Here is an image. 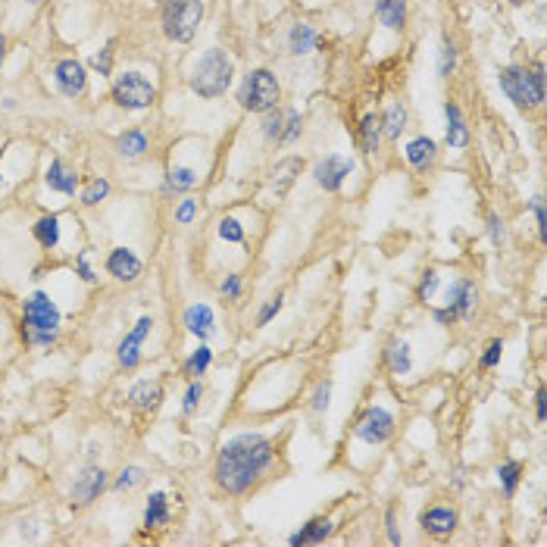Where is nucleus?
Here are the masks:
<instances>
[{"instance_id": "41", "label": "nucleus", "mask_w": 547, "mask_h": 547, "mask_svg": "<svg viewBox=\"0 0 547 547\" xmlns=\"http://www.w3.org/2000/svg\"><path fill=\"white\" fill-rule=\"evenodd\" d=\"M500 350H503L500 341H491V344H488V350H485V356H481V366H485V369L498 366V363H500Z\"/></svg>"}, {"instance_id": "27", "label": "nucleus", "mask_w": 547, "mask_h": 547, "mask_svg": "<svg viewBox=\"0 0 547 547\" xmlns=\"http://www.w3.org/2000/svg\"><path fill=\"white\" fill-rule=\"evenodd\" d=\"M385 356H388V366L394 375H407L413 366V360H410V347L404 344V341H391L388 350H385Z\"/></svg>"}, {"instance_id": "34", "label": "nucleus", "mask_w": 547, "mask_h": 547, "mask_svg": "<svg viewBox=\"0 0 547 547\" xmlns=\"http://www.w3.org/2000/svg\"><path fill=\"white\" fill-rule=\"evenodd\" d=\"M519 463H503L500 469H498V476L503 481V491L507 494H516V485H519Z\"/></svg>"}, {"instance_id": "19", "label": "nucleus", "mask_w": 547, "mask_h": 547, "mask_svg": "<svg viewBox=\"0 0 547 547\" xmlns=\"http://www.w3.org/2000/svg\"><path fill=\"white\" fill-rule=\"evenodd\" d=\"M375 16L385 28H394V32H397V28H404V19H407V0H378Z\"/></svg>"}, {"instance_id": "36", "label": "nucleus", "mask_w": 547, "mask_h": 547, "mask_svg": "<svg viewBox=\"0 0 547 547\" xmlns=\"http://www.w3.org/2000/svg\"><path fill=\"white\" fill-rule=\"evenodd\" d=\"M109 194V185L104 179H94L91 185L85 188V194H82V203H88V207H94V203H100L104 200V197Z\"/></svg>"}, {"instance_id": "50", "label": "nucleus", "mask_w": 547, "mask_h": 547, "mask_svg": "<svg viewBox=\"0 0 547 547\" xmlns=\"http://www.w3.org/2000/svg\"><path fill=\"white\" fill-rule=\"evenodd\" d=\"M78 269H82V279H85V282H94V272L88 269V251L82 253V257H78Z\"/></svg>"}, {"instance_id": "28", "label": "nucleus", "mask_w": 547, "mask_h": 547, "mask_svg": "<svg viewBox=\"0 0 547 547\" xmlns=\"http://www.w3.org/2000/svg\"><path fill=\"white\" fill-rule=\"evenodd\" d=\"M288 47H291V54H310L313 47H316V32H313L310 25H294L291 28V35H288Z\"/></svg>"}, {"instance_id": "17", "label": "nucleus", "mask_w": 547, "mask_h": 547, "mask_svg": "<svg viewBox=\"0 0 547 547\" xmlns=\"http://www.w3.org/2000/svg\"><path fill=\"white\" fill-rule=\"evenodd\" d=\"M104 485H107V476H104V469H97V466H91V469L85 472L82 479L76 481V500L78 503H91L94 498H97L100 491H104Z\"/></svg>"}, {"instance_id": "39", "label": "nucleus", "mask_w": 547, "mask_h": 547, "mask_svg": "<svg viewBox=\"0 0 547 547\" xmlns=\"http://www.w3.org/2000/svg\"><path fill=\"white\" fill-rule=\"evenodd\" d=\"M328 397H332V382H323L316 388V394H313V410H316V413L328 410Z\"/></svg>"}, {"instance_id": "47", "label": "nucleus", "mask_w": 547, "mask_h": 547, "mask_svg": "<svg viewBox=\"0 0 547 547\" xmlns=\"http://www.w3.org/2000/svg\"><path fill=\"white\" fill-rule=\"evenodd\" d=\"M238 291H241L238 275H225V282H222V294H225V297H238Z\"/></svg>"}, {"instance_id": "32", "label": "nucleus", "mask_w": 547, "mask_h": 547, "mask_svg": "<svg viewBox=\"0 0 547 547\" xmlns=\"http://www.w3.org/2000/svg\"><path fill=\"white\" fill-rule=\"evenodd\" d=\"M197 185V175L194 169H188V166H179V169H169L166 175V188H172V191H188V188Z\"/></svg>"}, {"instance_id": "45", "label": "nucleus", "mask_w": 547, "mask_h": 547, "mask_svg": "<svg viewBox=\"0 0 547 547\" xmlns=\"http://www.w3.org/2000/svg\"><path fill=\"white\" fill-rule=\"evenodd\" d=\"M109 63H113L109 50H100V54H94V56H91V66L100 72V76H109Z\"/></svg>"}, {"instance_id": "33", "label": "nucleus", "mask_w": 547, "mask_h": 547, "mask_svg": "<svg viewBox=\"0 0 547 547\" xmlns=\"http://www.w3.org/2000/svg\"><path fill=\"white\" fill-rule=\"evenodd\" d=\"M144 150H148V138H144L141 131H126V135L119 138V153L122 157H141Z\"/></svg>"}, {"instance_id": "6", "label": "nucleus", "mask_w": 547, "mask_h": 547, "mask_svg": "<svg viewBox=\"0 0 547 547\" xmlns=\"http://www.w3.org/2000/svg\"><path fill=\"white\" fill-rule=\"evenodd\" d=\"M153 97H157V91L141 72H126L113 85V100L126 109H144L153 104Z\"/></svg>"}, {"instance_id": "15", "label": "nucleus", "mask_w": 547, "mask_h": 547, "mask_svg": "<svg viewBox=\"0 0 547 547\" xmlns=\"http://www.w3.org/2000/svg\"><path fill=\"white\" fill-rule=\"evenodd\" d=\"M422 529L435 538H444L457 529V513L450 507H432L422 513Z\"/></svg>"}, {"instance_id": "21", "label": "nucleus", "mask_w": 547, "mask_h": 547, "mask_svg": "<svg viewBox=\"0 0 547 547\" xmlns=\"http://www.w3.org/2000/svg\"><path fill=\"white\" fill-rule=\"evenodd\" d=\"M407 160L416 166V169H426V166L435 163V141L432 138H413L407 144Z\"/></svg>"}, {"instance_id": "30", "label": "nucleus", "mask_w": 547, "mask_h": 547, "mask_svg": "<svg viewBox=\"0 0 547 547\" xmlns=\"http://www.w3.org/2000/svg\"><path fill=\"white\" fill-rule=\"evenodd\" d=\"M210 363H213V350H210L207 344H200L185 360V372H188V375H203V372L210 369Z\"/></svg>"}, {"instance_id": "26", "label": "nucleus", "mask_w": 547, "mask_h": 547, "mask_svg": "<svg viewBox=\"0 0 547 547\" xmlns=\"http://www.w3.org/2000/svg\"><path fill=\"white\" fill-rule=\"evenodd\" d=\"M160 397H163V391H160V385H153V382L135 385L131 394H128V400L138 407V410H153V407L160 404Z\"/></svg>"}, {"instance_id": "22", "label": "nucleus", "mask_w": 547, "mask_h": 547, "mask_svg": "<svg viewBox=\"0 0 547 547\" xmlns=\"http://www.w3.org/2000/svg\"><path fill=\"white\" fill-rule=\"evenodd\" d=\"M328 535H332V522L319 516V519L306 522L297 535H291V544H319V541H325Z\"/></svg>"}, {"instance_id": "35", "label": "nucleus", "mask_w": 547, "mask_h": 547, "mask_svg": "<svg viewBox=\"0 0 547 547\" xmlns=\"http://www.w3.org/2000/svg\"><path fill=\"white\" fill-rule=\"evenodd\" d=\"M219 238L222 241H232V244H241V241H244V229H241V222L238 219H222V222H219Z\"/></svg>"}, {"instance_id": "9", "label": "nucleus", "mask_w": 547, "mask_h": 547, "mask_svg": "<svg viewBox=\"0 0 547 547\" xmlns=\"http://www.w3.org/2000/svg\"><path fill=\"white\" fill-rule=\"evenodd\" d=\"M476 301H479L476 284L466 282V279L457 282L454 291H450V297H447V306H444V310H438L435 319H438V323H454V319H466L472 310H476Z\"/></svg>"}, {"instance_id": "31", "label": "nucleus", "mask_w": 547, "mask_h": 547, "mask_svg": "<svg viewBox=\"0 0 547 547\" xmlns=\"http://www.w3.org/2000/svg\"><path fill=\"white\" fill-rule=\"evenodd\" d=\"M404 122H407V109L400 104H394V107H388V113H385V119H382V131L388 138H397L400 131H404Z\"/></svg>"}, {"instance_id": "7", "label": "nucleus", "mask_w": 547, "mask_h": 547, "mask_svg": "<svg viewBox=\"0 0 547 547\" xmlns=\"http://www.w3.org/2000/svg\"><path fill=\"white\" fill-rule=\"evenodd\" d=\"M394 432V416L385 407H366V413L356 422V438L366 444H385Z\"/></svg>"}, {"instance_id": "44", "label": "nucleus", "mask_w": 547, "mask_h": 547, "mask_svg": "<svg viewBox=\"0 0 547 547\" xmlns=\"http://www.w3.org/2000/svg\"><path fill=\"white\" fill-rule=\"evenodd\" d=\"M200 394H203V385L194 382L191 388H188V394H185V413H194L197 410V400H200Z\"/></svg>"}, {"instance_id": "54", "label": "nucleus", "mask_w": 547, "mask_h": 547, "mask_svg": "<svg viewBox=\"0 0 547 547\" xmlns=\"http://www.w3.org/2000/svg\"><path fill=\"white\" fill-rule=\"evenodd\" d=\"M28 4H41V0H28Z\"/></svg>"}, {"instance_id": "29", "label": "nucleus", "mask_w": 547, "mask_h": 547, "mask_svg": "<svg viewBox=\"0 0 547 547\" xmlns=\"http://www.w3.org/2000/svg\"><path fill=\"white\" fill-rule=\"evenodd\" d=\"M35 238H38L44 247H56V241H60V219L56 216L38 219V222H35Z\"/></svg>"}, {"instance_id": "2", "label": "nucleus", "mask_w": 547, "mask_h": 547, "mask_svg": "<svg viewBox=\"0 0 547 547\" xmlns=\"http://www.w3.org/2000/svg\"><path fill=\"white\" fill-rule=\"evenodd\" d=\"M232 76H235V66H232L229 56L222 50H207L200 56V63H197L191 85L200 97H219L232 85Z\"/></svg>"}, {"instance_id": "20", "label": "nucleus", "mask_w": 547, "mask_h": 547, "mask_svg": "<svg viewBox=\"0 0 547 547\" xmlns=\"http://www.w3.org/2000/svg\"><path fill=\"white\" fill-rule=\"evenodd\" d=\"M303 169V163L297 157H288V160H282L279 166L272 169V188H275V197H282L284 191L291 188V181H294V175Z\"/></svg>"}, {"instance_id": "5", "label": "nucleus", "mask_w": 547, "mask_h": 547, "mask_svg": "<svg viewBox=\"0 0 547 547\" xmlns=\"http://www.w3.org/2000/svg\"><path fill=\"white\" fill-rule=\"evenodd\" d=\"M200 19H203L200 0H166L163 4V32L179 44L194 38Z\"/></svg>"}, {"instance_id": "14", "label": "nucleus", "mask_w": 547, "mask_h": 547, "mask_svg": "<svg viewBox=\"0 0 547 547\" xmlns=\"http://www.w3.org/2000/svg\"><path fill=\"white\" fill-rule=\"evenodd\" d=\"M107 269L119 282H135L138 275H141V260H138L131 251H126V247H116V251L109 253V260H107Z\"/></svg>"}, {"instance_id": "49", "label": "nucleus", "mask_w": 547, "mask_h": 547, "mask_svg": "<svg viewBox=\"0 0 547 547\" xmlns=\"http://www.w3.org/2000/svg\"><path fill=\"white\" fill-rule=\"evenodd\" d=\"M28 341H32V344H50V341H54V332H28Z\"/></svg>"}, {"instance_id": "8", "label": "nucleus", "mask_w": 547, "mask_h": 547, "mask_svg": "<svg viewBox=\"0 0 547 547\" xmlns=\"http://www.w3.org/2000/svg\"><path fill=\"white\" fill-rule=\"evenodd\" d=\"M25 325H28V332H56V325H60V310L50 303L47 294L35 291L25 301Z\"/></svg>"}, {"instance_id": "38", "label": "nucleus", "mask_w": 547, "mask_h": 547, "mask_svg": "<svg viewBox=\"0 0 547 547\" xmlns=\"http://www.w3.org/2000/svg\"><path fill=\"white\" fill-rule=\"evenodd\" d=\"M141 479H144L141 466H128V469H122V476L116 479V488H119V491H128V488H135Z\"/></svg>"}, {"instance_id": "42", "label": "nucleus", "mask_w": 547, "mask_h": 547, "mask_svg": "<svg viewBox=\"0 0 547 547\" xmlns=\"http://www.w3.org/2000/svg\"><path fill=\"white\" fill-rule=\"evenodd\" d=\"M435 288H438V272H435V269H428L426 279L419 282V297H422V301H428V297L435 294Z\"/></svg>"}, {"instance_id": "4", "label": "nucleus", "mask_w": 547, "mask_h": 547, "mask_svg": "<svg viewBox=\"0 0 547 547\" xmlns=\"http://www.w3.org/2000/svg\"><path fill=\"white\" fill-rule=\"evenodd\" d=\"M279 82H275V76L269 69H253L251 76L241 82V91H238V100L244 109H251V113H266V109L279 107Z\"/></svg>"}, {"instance_id": "37", "label": "nucleus", "mask_w": 547, "mask_h": 547, "mask_svg": "<svg viewBox=\"0 0 547 547\" xmlns=\"http://www.w3.org/2000/svg\"><path fill=\"white\" fill-rule=\"evenodd\" d=\"M454 66H457V50H454V44H444V47H441V60H438V76L447 78L450 72H454Z\"/></svg>"}, {"instance_id": "16", "label": "nucleus", "mask_w": 547, "mask_h": 547, "mask_svg": "<svg viewBox=\"0 0 547 547\" xmlns=\"http://www.w3.org/2000/svg\"><path fill=\"white\" fill-rule=\"evenodd\" d=\"M185 325H188V332L197 335L200 341H207L210 335H213V310H210L207 303H194V306H188V313H185Z\"/></svg>"}, {"instance_id": "48", "label": "nucleus", "mask_w": 547, "mask_h": 547, "mask_svg": "<svg viewBox=\"0 0 547 547\" xmlns=\"http://www.w3.org/2000/svg\"><path fill=\"white\" fill-rule=\"evenodd\" d=\"M488 232H491V241H494V244H500V241H503V229H500V219H498V216L488 219Z\"/></svg>"}, {"instance_id": "11", "label": "nucleus", "mask_w": 547, "mask_h": 547, "mask_svg": "<svg viewBox=\"0 0 547 547\" xmlns=\"http://www.w3.org/2000/svg\"><path fill=\"white\" fill-rule=\"evenodd\" d=\"M354 169V163H350L347 157H338V153H332V157H325L323 163L313 169V179H316L319 188H325V191H338L341 185H344V179Z\"/></svg>"}, {"instance_id": "53", "label": "nucleus", "mask_w": 547, "mask_h": 547, "mask_svg": "<svg viewBox=\"0 0 547 547\" xmlns=\"http://www.w3.org/2000/svg\"><path fill=\"white\" fill-rule=\"evenodd\" d=\"M4 50H6V41H4V35H0V63H4Z\"/></svg>"}, {"instance_id": "18", "label": "nucleus", "mask_w": 547, "mask_h": 547, "mask_svg": "<svg viewBox=\"0 0 547 547\" xmlns=\"http://www.w3.org/2000/svg\"><path fill=\"white\" fill-rule=\"evenodd\" d=\"M44 181H47L50 191H60V194H76V185H78V175H72L60 160H54V163L47 166V175H44Z\"/></svg>"}, {"instance_id": "40", "label": "nucleus", "mask_w": 547, "mask_h": 547, "mask_svg": "<svg viewBox=\"0 0 547 547\" xmlns=\"http://www.w3.org/2000/svg\"><path fill=\"white\" fill-rule=\"evenodd\" d=\"M531 210H535V219H538V235H541V241H547V213H544V197H535V200H531Z\"/></svg>"}, {"instance_id": "43", "label": "nucleus", "mask_w": 547, "mask_h": 547, "mask_svg": "<svg viewBox=\"0 0 547 547\" xmlns=\"http://www.w3.org/2000/svg\"><path fill=\"white\" fill-rule=\"evenodd\" d=\"M282 310V297H272V301H269L266 306H263V310H260V316H257V325H266L269 323V319H272L275 316V313H279Z\"/></svg>"}, {"instance_id": "52", "label": "nucleus", "mask_w": 547, "mask_h": 547, "mask_svg": "<svg viewBox=\"0 0 547 547\" xmlns=\"http://www.w3.org/2000/svg\"><path fill=\"white\" fill-rule=\"evenodd\" d=\"M535 400H538V404H535V407H538V419L544 422V416H547V407H544V400H547V397H544V391H538V397H535Z\"/></svg>"}, {"instance_id": "25", "label": "nucleus", "mask_w": 547, "mask_h": 547, "mask_svg": "<svg viewBox=\"0 0 547 547\" xmlns=\"http://www.w3.org/2000/svg\"><path fill=\"white\" fill-rule=\"evenodd\" d=\"M166 519H169L166 494L163 491H153L148 498V510H144V525H148V529H160V525H166Z\"/></svg>"}, {"instance_id": "55", "label": "nucleus", "mask_w": 547, "mask_h": 547, "mask_svg": "<svg viewBox=\"0 0 547 547\" xmlns=\"http://www.w3.org/2000/svg\"><path fill=\"white\" fill-rule=\"evenodd\" d=\"M0 185H4V175H0Z\"/></svg>"}, {"instance_id": "1", "label": "nucleus", "mask_w": 547, "mask_h": 547, "mask_svg": "<svg viewBox=\"0 0 547 547\" xmlns=\"http://www.w3.org/2000/svg\"><path fill=\"white\" fill-rule=\"evenodd\" d=\"M269 463H272V444H269L266 438L253 435V432L235 435L232 441H225L222 450H219L216 481L229 494H241L266 472Z\"/></svg>"}, {"instance_id": "24", "label": "nucleus", "mask_w": 547, "mask_h": 547, "mask_svg": "<svg viewBox=\"0 0 547 547\" xmlns=\"http://www.w3.org/2000/svg\"><path fill=\"white\" fill-rule=\"evenodd\" d=\"M444 116H447V144H450V148H466L469 135H466V126H463L459 109L454 104H447V107H444Z\"/></svg>"}, {"instance_id": "51", "label": "nucleus", "mask_w": 547, "mask_h": 547, "mask_svg": "<svg viewBox=\"0 0 547 547\" xmlns=\"http://www.w3.org/2000/svg\"><path fill=\"white\" fill-rule=\"evenodd\" d=\"M388 538H391V544H400V535L394 529V513H388Z\"/></svg>"}, {"instance_id": "3", "label": "nucleus", "mask_w": 547, "mask_h": 547, "mask_svg": "<svg viewBox=\"0 0 547 547\" xmlns=\"http://www.w3.org/2000/svg\"><path fill=\"white\" fill-rule=\"evenodd\" d=\"M500 88L516 107H538L544 100V69H519V66H507L500 69Z\"/></svg>"}, {"instance_id": "12", "label": "nucleus", "mask_w": 547, "mask_h": 547, "mask_svg": "<svg viewBox=\"0 0 547 547\" xmlns=\"http://www.w3.org/2000/svg\"><path fill=\"white\" fill-rule=\"evenodd\" d=\"M54 76H56V88H60L66 97H78V94L85 91L88 76H85V66L78 63V60H63V63H56Z\"/></svg>"}, {"instance_id": "23", "label": "nucleus", "mask_w": 547, "mask_h": 547, "mask_svg": "<svg viewBox=\"0 0 547 547\" xmlns=\"http://www.w3.org/2000/svg\"><path fill=\"white\" fill-rule=\"evenodd\" d=\"M378 138H382V119L375 113H366L360 122V148L366 153L378 150Z\"/></svg>"}, {"instance_id": "10", "label": "nucleus", "mask_w": 547, "mask_h": 547, "mask_svg": "<svg viewBox=\"0 0 547 547\" xmlns=\"http://www.w3.org/2000/svg\"><path fill=\"white\" fill-rule=\"evenodd\" d=\"M266 119H263V135L272 138V141H294L301 135V113L297 109H266Z\"/></svg>"}, {"instance_id": "13", "label": "nucleus", "mask_w": 547, "mask_h": 547, "mask_svg": "<svg viewBox=\"0 0 547 547\" xmlns=\"http://www.w3.org/2000/svg\"><path fill=\"white\" fill-rule=\"evenodd\" d=\"M150 316H141L138 319V325L131 328V335H126V341L119 344V363L126 369H131V366H138V360H141V354H138V347H141V341L150 335Z\"/></svg>"}, {"instance_id": "46", "label": "nucleus", "mask_w": 547, "mask_h": 547, "mask_svg": "<svg viewBox=\"0 0 547 547\" xmlns=\"http://www.w3.org/2000/svg\"><path fill=\"white\" fill-rule=\"evenodd\" d=\"M175 219H179L181 225H188L194 219V200H181L179 210H175Z\"/></svg>"}]
</instances>
